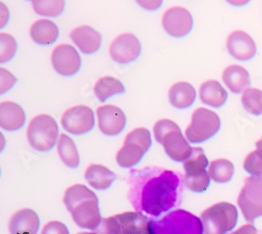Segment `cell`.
Returning <instances> with one entry per match:
<instances>
[{"instance_id": "cell-31", "label": "cell", "mask_w": 262, "mask_h": 234, "mask_svg": "<svg viewBox=\"0 0 262 234\" xmlns=\"http://www.w3.org/2000/svg\"><path fill=\"white\" fill-rule=\"evenodd\" d=\"M210 175L205 170V172L198 174V175H193V176H185L184 177V184L185 186L193 191V193H204V191L207 190V188L210 185Z\"/></svg>"}, {"instance_id": "cell-39", "label": "cell", "mask_w": 262, "mask_h": 234, "mask_svg": "<svg viewBox=\"0 0 262 234\" xmlns=\"http://www.w3.org/2000/svg\"><path fill=\"white\" fill-rule=\"evenodd\" d=\"M256 153L262 159V138L260 140H258L256 143Z\"/></svg>"}, {"instance_id": "cell-18", "label": "cell", "mask_w": 262, "mask_h": 234, "mask_svg": "<svg viewBox=\"0 0 262 234\" xmlns=\"http://www.w3.org/2000/svg\"><path fill=\"white\" fill-rule=\"evenodd\" d=\"M72 40L84 54H94L99 51L102 42V36L99 32L90 26H81L71 33Z\"/></svg>"}, {"instance_id": "cell-6", "label": "cell", "mask_w": 262, "mask_h": 234, "mask_svg": "<svg viewBox=\"0 0 262 234\" xmlns=\"http://www.w3.org/2000/svg\"><path fill=\"white\" fill-rule=\"evenodd\" d=\"M151 144V135L147 129L140 127L130 132L124 140L123 147L117 154L118 165L122 168L136 166L149 151Z\"/></svg>"}, {"instance_id": "cell-37", "label": "cell", "mask_w": 262, "mask_h": 234, "mask_svg": "<svg viewBox=\"0 0 262 234\" xmlns=\"http://www.w3.org/2000/svg\"><path fill=\"white\" fill-rule=\"evenodd\" d=\"M229 234H258V232L256 227H254L252 224H248L239 227L236 231Z\"/></svg>"}, {"instance_id": "cell-1", "label": "cell", "mask_w": 262, "mask_h": 234, "mask_svg": "<svg viewBox=\"0 0 262 234\" xmlns=\"http://www.w3.org/2000/svg\"><path fill=\"white\" fill-rule=\"evenodd\" d=\"M179 187L178 175L169 170L152 178L142 191V209L154 217H159L163 212L170 210L176 205Z\"/></svg>"}, {"instance_id": "cell-17", "label": "cell", "mask_w": 262, "mask_h": 234, "mask_svg": "<svg viewBox=\"0 0 262 234\" xmlns=\"http://www.w3.org/2000/svg\"><path fill=\"white\" fill-rule=\"evenodd\" d=\"M39 227L40 220L38 215L29 208L15 212L9 222L11 234H37Z\"/></svg>"}, {"instance_id": "cell-28", "label": "cell", "mask_w": 262, "mask_h": 234, "mask_svg": "<svg viewBox=\"0 0 262 234\" xmlns=\"http://www.w3.org/2000/svg\"><path fill=\"white\" fill-rule=\"evenodd\" d=\"M209 165L208 158L201 147H193L192 153L188 159L184 161L185 176H193L205 172Z\"/></svg>"}, {"instance_id": "cell-34", "label": "cell", "mask_w": 262, "mask_h": 234, "mask_svg": "<svg viewBox=\"0 0 262 234\" xmlns=\"http://www.w3.org/2000/svg\"><path fill=\"white\" fill-rule=\"evenodd\" d=\"M41 234H70V232L63 223L52 221L43 227Z\"/></svg>"}, {"instance_id": "cell-9", "label": "cell", "mask_w": 262, "mask_h": 234, "mask_svg": "<svg viewBox=\"0 0 262 234\" xmlns=\"http://www.w3.org/2000/svg\"><path fill=\"white\" fill-rule=\"evenodd\" d=\"M238 205L246 221L253 223L262 217V174L245 180L238 196Z\"/></svg>"}, {"instance_id": "cell-27", "label": "cell", "mask_w": 262, "mask_h": 234, "mask_svg": "<svg viewBox=\"0 0 262 234\" xmlns=\"http://www.w3.org/2000/svg\"><path fill=\"white\" fill-rule=\"evenodd\" d=\"M209 175L211 179L220 184L228 183L232 180L234 175V165L226 159L214 160L209 165Z\"/></svg>"}, {"instance_id": "cell-19", "label": "cell", "mask_w": 262, "mask_h": 234, "mask_svg": "<svg viewBox=\"0 0 262 234\" xmlns=\"http://www.w3.org/2000/svg\"><path fill=\"white\" fill-rule=\"evenodd\" d=\"M26 122L24 109L17 103L6 101L0 103V127L5 131L20 130Z\"/></svg>"}, {"instance_id": "cell-21", "label": "cell", "mask_w": 262, "mask_h": 234, "mask_svg": "<svg viewBox=\"0 0 262 234\" xmlns=\"http://www.w3.org/2000/svg\"><path fill=\"white\" fill-rule=\"evenodd\" d=\"M200 98L203 103L218 109L227 102L228 93L217 80H208L201 85Z\"/></svg>"}, {"instance_id": "cell-4", "label": "cell", "mask_w": 262, "mask_h": 234, "mask_svg": "<svg viewBox=\"0 0 262 234\" xmlns=\"http://www.w3.org/2000/svg\"><path fill=\"white\" fill-rule=\"evenodd\" d=\"M204 234H226L237 224V208L230 203L221 202L207 208L201 215Z\"/></svg>"}, {"instance_id": "cell-25", "label": "cell", "mask_w": 262, "mask_h": 234, "mask_svg": "<svg viewBox=\"0 0 262 234\" xmlns=\"http://www.w3.org/2000/svg\"><path fill=\"white\" fill-rule=\"evenodd\" d=\"M94 92L100 102H105L108 98L115 95H121L125 93L124 84L114 77H102L95 84Z\"/></svg>"}, {"instance_id": "cell-20", "label": "cell", "mask_w": 262, "mask_h": 234, "mask_svg": "<svg viewBox=\"0 0 262 234\" xmlns=\"http://www.w3.org/2000/svg\"><path fill=\"white\" fill-rule=\"evenodd\" d=\"M223 80L227 88L234 94L244 93L251 85L249 72L240 66L228 67L223 73Z\"/></svg>"}, {"instance_id": "cell-33", "label": "cell", "mask_w": 262, "mask_h": 234, "mask_svg": "<svg viewBox=\"0 0 262 234\" xmlns=\"http://www.w3.org/2000/svg\"><path fill=\"white\" fill-rule=\"evenodd\" d=\"M244 168L247 173L252 176H258L262 174V159L255 152L249 154L245 160Z\"/></svg>"}, {"instance_id": "cell-32", "label": "cell", "mask_w": 262, "mask_h": 234, "mask_svg": "<svg viewBox=\"0 0 262 234\" xmlns=\"http://www.w3.org/2000/svg\"><path fill=\"white\" fill-rule=\"evenodd\" d=\"M0 62L5 63L10 61L16 51H17V44L15 39L6 33L0 34Z\"/></svg>"}, {"instance_id": "cell-2", "label": "cell", "mask_w": 262, "mask_h": 234, "mask_svg": "<svg viewBox=\"0 0 262 234\" xmlns=\"http://www.w3.org/2000/svg\"><path fill=\"white\" fill-rule=\"evenodd\" d=\"M156 140L164 146L168 157L176 162H184L192 153L189 142L182 134L180 126L171 120L163 119L155 125Z\"/></svg>"}, {"instance_id": "cell-10", "label": "cell", "mask_w": 262, "mask_h": 234, "mask_svg": "<svg viewBox=\"0 0 262 234\" xmlns=\"http://www.w3.org/2000/svg\"><path fill=\"white\" fill-rule=\"evenodd\" d=\"M61 124L72 135H85L94 129L95 114L89 106L77 105L63 114Z\"/></svg>"}, {"instance_id": "cell-11", "label": "cell", "mask_w": 262, "mask_h": 234, "mask_svg": "<svg viewBox=\"0 0 262 234\" xmlns=\"http://www.w3.org/2000/svg\"><path fill=\"white\" fill-rule=\"evenodd\" d=\"M69 211L71 212L74 222L84 229L95 230L100 227L103 221L97 197L83 200L82 202L74 205L69 209Z\"/></svg>"}, {"instance_id": "cell-16", "label": "cell", "mask_w": 262, "mask_h": 234, "mask_svg": "<svg viewBox=\"0 0 262 234\" xmlns=\"http://www.w3.org/2000/svg\"><path fill=\"white\" fill-rule=\"evenodd\" d=\"M227 49L233 58L240 61L251 60L257 53L254 39L244 31H235L229 35Z\"/></svg>"}, {"instance_id": "cell-14", "label": "cell", "mask_w": 262, "mask_h": 234, "mask_svg": "<svg viewBox=\"0 0 262 234\" xmlns=\"http://www.w3.org/2000/svg\"><path fill=\"white\" fill-rule=\"evenodd\" d=\"M51 59L53 68L61 76H74L80 71V55L76 49L70 45H60L55 48Z\"/></svg>"}, {"instance_id": "cell-8", "label": "cell", "mask_w": 262, "mask_h": 234, "mask_svg": "<svg viewBox=\"0 0 262 234\" xmlns=\"http://www.w3.org/2000/svg\"><path fill=\"white\" fill-rule=\"evenodd\" d=\"M150 220L140 212H124L102 221L104 234H148Z\"/></svg>"}, {"instance_id": "cell-30", "label": "cell", "mask_w": 262, "mask_h": 234, "mask_svg": "<svg viewBox=\"0 0 262 234\" xmlns=\"http://www.w3.org/2000/svg\"><path fill=\"white\" fill-rule=\"evenodd\" d=\"M242 103L250 114L254 116L262 115V91L249 88L243 93Z\"/></svg>"}, {"instance_id": "cell-35", "label": "cell", "mask_w": 262, "mask_h": 234, "mask_svg": "<svg viewBox=\"0 0 262 234\" xmlns=\"http://www.w3.org/2000/svg\"><path fill=\"white\" fill-rule=\"evenodd\" d=\"M0 74H2V87H0V93L5 94L14 87V84L17 82V79L14 77L13 74H11L9 71L5 69L0 70Z\"/></svg>"}, {"instance_id": "cell-24", "label": "cell", "mask_w": 262, "mask_h": 234, "mask_svg": "<svg viewBox=\"0 0 262 234\" xmlns=\"http://www.w3.org/2000/svg\"><path fill=\"white\" fill-rule=\"evenodd\" d=\"M85 180L93 188L105 190L111 187L116 180V175L107 167L99 164H93L85 172Z\"/></svg>"}, {"instance_id": "cell-7", "label": "cell", "mask_w": 262, "mask_h": 234, "mask_svg": "<svg viewBox=\"0 0 262 234\" xmlns=\"http://www.w3.org/2000/svg\"><path fill=\"white\" fill-rule=\"evenodd\" d=\"M221 130V119L214 112L201 108L194 111L192 120L186 130V138L190 143H204Z\"/></svg>"}, {"instance_id": "cell-3", "label": "cell", "mask_w": 262, "mask_h": 234, "mask_svg": "<svg viewBox=\"0 0 262 234\" xmlns=\"http://www.w3.org/2000/svg\"><path fill=\"white\" fill-rule=\"evenodd\" d=\"M148 234H204L202 220L185 210H176L159 221H150Z\"/></svg>"}, {"instance_id": "cell-29", "label": "cell", "mask_w": 262, "mask_h": 234, "mask_svg": "<svg viewBox=\"0 0 262 234\" xmlns=\"http://www.w3.org/2000/svg\"><path fill=\"white\" fill-rule=\"evenodd\" d=\"M65 7V0H33V9L40 15L46 17L60 16Z\"/></svg>"}, {"instance_id": "cell-38", "label": "cell", "mask_w": 262, "mask_h": 234, "mask_svg": "<svg viewBox=\"0 0 262 234\" xmlns=\"http://www.w3.org/2000/svg\"><path fill=\"white\" fill-rule=\"evenodd\" d=\"M226 2L234 7H244L248 5L251 0H226Z\"/></svg>"}, {"instance_id": "cell-41", "label": "cell", "mask_w": 262, "mask_h": 234, "mask_svg": "<svg viewBox=\"0 0 262 234\" xmlns=\"http://www.w3.org/2000/svg\"><path fill=\"white\" fill-rule=\"evenodd\" d=\"M32 2H33V0H32Z\"/></svg>"}, {"instance_id": "cell-26", "label": "cell", "mask_w": 262, "mask_h": 234, "mask_svg": "<svg viewBox=\"0 0 262 234\" xmlns=\"http://www.w3.org/2000/svg\"><path fill=\"white\" fill-rule=\"evenodd\" d=\"M58 154L61 161L70 168H78L80 157L74 141L68 135H60L58 140Z\"/></svg>"}, {"instance_id": "cell-13", "label": "cell", "mask_w": 262, "mask_h": 234, "mask_svg": "<svg viewBox=\"0 0 262 234\" xmlns=\"http://www.w3.org/2000/svg\"><path fill=\"white\" fill-rule=\"evenodd\" d=\"M163 28L172 37H184L193 28V18L191 13L184 8L174 7L168 9L163 16Z\"/></svg>"}, {"instance_id": "cell-22", "label": "cell", "mask_w": 262, "mask_h": 234, "mask_svg": "<svg viewBox=\"0 0 262 234\" xmlns=\"http://www.w3.org/2000/svg\"><path fill=\"white\" fill-rule=\"evenodd\" d=\"M30 35L36 44L49 46L57 40L59 36V29L57 25L51 20L39 19L31 27Z\"/></svg>"}, {"instance_id": "cell-15", "label": "cell", "mask_w": 262, "mask_h": 234, "mask_svg": "<svg viewBox=\"0 0 262 234\" xmlns=\"http://www.w3.org/2000/svg\"><path fill=\"white\" fill-rule=\"evenodd\" d=\"M100 131L106 136L120 135L126 125L124 112L114 105L100 106L97 110Z\"/></svg>"}, {"instance_id": "cell-40", "label": "cell", "mask_w": 262, "mask_h": 234, "mask_svg": "<svg viewBox=\"0 0 262 234\" xmlns=\"http://www.w3.org/2000/svg\"><path fill=\"white\" fill-rule=\"evenodd\" d=\"M77 234H99V233H96V232H80V233H77Z\"/></svg>"}, {"instance_id": "cell-23", "label": "cell", "mask_w": 262, "mask_h": 234, "mask_svg": "<svg viewBox=\"0 0 262 234\" xmlns=\"http://www.w3.org/2000/svg\"><path fill=\"white\" fill-rule=\"evenodd\" d=\"M196 91L188 82H178L169 91V101L172 106L179 110H186L194 103Z\"/></svg>"}, {"instance_id": "cell-12", "label": "cell", "mask_w": 262, "mask_h": 234, "mask_svg": "<svg viewBox=\"0 0 262 234\" xmlns=\"http://www.w3.org/2000/svg\"><path fill=\"white\" fill-rule=\"evenodd\" d=\"M141 42L134 34H122L118 36L111 46L109 53L112 58L121 65H128L136 61L141 55Z\"/></svg>"}, {"instance_id": "cell-36", "label": "cell", "mask_w": 262, "mask_h": 234, "mask_svg": "<svg viewBox=\"0 0 262 234\" xmlns=\"http://www.w3.org/2000/svg\"><path fill=\"white\" fill-rule=\"evenodd\" d=\"M136 2L147 11H156L162 7L164 0H136Z\"/></svg>"}, {"instance_id": "cell-5", "label": "cell", "mask_w": 262, "mask_h": 234, "mask_svg": "<svg viewBox=\"0 0 262 234\" xmlns=\"http://www.w3.org/2000/svg\"><path fill=\"white\" fill-rule=\"evenodd\" d=\"M28 141L35 151L47 153L53 150L59 129L56 120L49 115H39L33 118L28 127Z\"/></svg>"}]
</instances>
